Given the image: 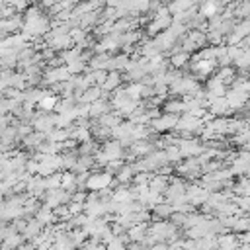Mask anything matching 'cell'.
<instances>
[{
    "instance_id": "cell-1",
    "label": "cell",
    "mask_w": 250,
    "mask_h": 250,
    "mask_svg": "<svg viewBox=\"0 0 250 250\" xmlns=\"http://www.w3.org/2000/svg\"><path fill=\"white\" fill-rule=\"evenodd\" d=\"M225 98H227V102H229L230 109L238 111L240 107H244V105L248 104V100H250V94H248L246 90H242V88H236V86H232V90H229V92L225 94Z\"/></svg>"
},
{
    "instance_id": "cell-2",
    "label": "cell",
    "mask_w": 250,
    "mask_h": 250,
    "mask_svg": "<svg viewBox=\"0 0 250 250\" xmlns=\"http://www.w3.org/2000/svg\"><path fill=\"white\" fill-rule=\"evenodd\" d=\"M232 62L240 70H250V47H242V51L238 53V57Z\"/></svg>"
},
{
    "instance_id": "cell-3",
    "label": "cell",
    "mask_w": 250,
    "mask_h": 250,
    "mask_svg": "<svg viewBox=\"0 0 250 250\" xmlns=\"http://www.w3.org/2000/svg\"><path fill=\"white\" fill-rule=\"evenodd\" d=\"M217 76H219L225 84H230V82H234V78H236V70H234L230 64H225V66H221V68H219Z\"/></svg>"
},
{
    "instance_id": "cell-4",
    "label": "cell",
    "mask_w": 250,
    "mask_h": 250,
    "mask_svg": "<svg viewBox=\"0 0 250 250\" xmlns=\"http://www.w3.org/2000/svg\"><path fill=\"white\" fill-rule=\"evenodd\" d=\"M180 150L184 154H195V152H201L203 148H201V145L197 141H182L180 143Z\"/></svg>"
},
{
    "instance_id": "cell-5",
    "label": "cell",
    "mask_w": 250,
    "mask_h": 250,
    "mask_svg": "<svg viewBox=\"0 0 250 250\" xmlns=\"http://www.w3.org/2000/svg\"><path fill=\"white\" fill-rule=\"evenodd\" d=\"M234 14L240 16V18H248L250 16V0H240L234 4Z\"/></svg>"
},
{
    "instance_id": "cell-6",
    "label": "cell",
    "mask_w": 250,
    "mask_h": 250,
    "mask_svg": "<svg viewBox=\"0 0 250 250\" xmlns=\"http://www.w3.org/2000/svg\"><path fill=\"white\" fill-rule=\"evenodd\" d=\"M176 123H178V119H176V117L166 115V117H162V119L154 121V127H156V129H168V127H174Z\"/></svg>"
},
{
    "instance_id": "cell-7",
    "label": "cell",
    "mask_w": 250,
    "mask_h": 250,
    "mask_svg": "<svg viewBox=\"0 0 250 250\" xmlns=\"http://www.w3.org/2000/svg\"><path fill=\"white\" fill-rule=\"evenodd\" d=\"M217 242H219V246H236L238 244V238L234 234H225V236L217 238Z\"/></svg>"
},
{
    "instance_id": "cell-8",
    "label": "cell",
    "mask_w": 250,
    "mask_h": 250,
    "mask_svg": "<svg viewBox=\"0 0 250 250\" xmlns=\"http://www.w3.org/2000/svg\"><path fill=\"white\" fill-rule=\"evenodd\" d=\"M188 61V55L184 53V55H176V57H172V64H176V66H180V64H184Z\"/></svg>"
},
{
    "instance_id": "cell-9",
    "label": "cell",
    "mask_w": 250,
    "mask_h": 250,
    "mask_svg": "<svg viewBox=\"0 0 250 250\" xmlns=\"http://www.w3.org/2000/svg\"><path fill=\"white\" fill-rule=\"evenodd\" d=\"M248 102H250V100H248Z\"/></svg>"
}]
</instances>
